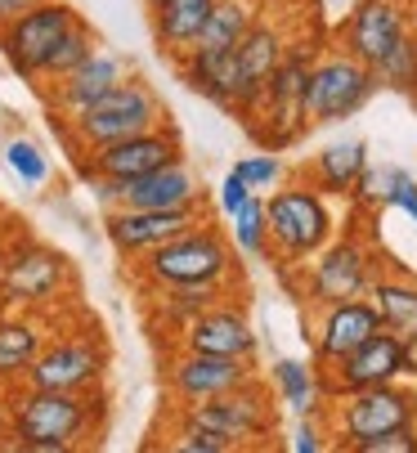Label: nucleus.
<instances>
[{
	"mask_svg": "<svg viewBox=\"0 0 417 453\" xmlns=\"http://www.w3.org/2000/svg\"><path fill=\"white\" fill-rule=\"evenodd\" d=\"M10 449L19 453H73L104 435L108 395L104 391H45V386H10Z\"/></svg>",
	"mask_w": 417,
	"mask_h": 453,
	"instance_id": "nucleus-1",
	"label": "nucleus"
},
{
	"mask_svg": "<svg viewBox=\"0 0 417 453\" xmlns=\"http://www.w3.org/2000/svg\"><path fill=\"white\" fill-rule=\"evenodd\" d=\"M130 279L135 288H171V283H225L238 288L243 283V261L229 242V229L212 225V216L189 225L184 234H175L171 242L144 251L139 261H130Z\"/></svg>",
	"mask_w": 417,
	"mask_h": 453,
	"instance_id": "nucleus-2",
	"label": "nucleus"
},
{
	"mask_svg": "<svg viewBox=\"0 0 417 453\" xmlns=\"http://www.w3.org/2000/svg\"><path fill=\"white\" fill-rule=\"evenodd\" d=\"M265 220H269V247L278 265L301 270L310 256H319L336 234H341V211L336 198L314 188L301 175H288L265 193ZM269 261V265H274Z\"/></svg>",
	"mask_w": 417,
	"mask_h": 453,
	"instance_id": "nucleus-3",
	"label": "nucleus"
},
{
	"mask_svg": "<svg viewBox=\"0 0 417 453\" xmlns=\"http://www.w3.org/2000/svg\"><path fill=\"white\" fill-rule=\"evenodd\" d=\"M323 36L319 32H301L288 54L278 58V68L269 73L260 99L251 104V112L243 117V126L251 131V140L260 149H274V153H288L292 144L305 140L310 121H305V81H310V63L319 54Z\"/></svg>",
	"mask_w": 417,
	"mask_h": 453,
	"instance_id": "nucleus-4",
	"label": "nucleus"
},
{
	"mask_svg": "<svg viewBox=\"0 0 417 453\" xmlns=\"http://www.w3.org/2000/svg\"><path fill=\"white\" fill-rule=\"evenodd\" d=\"M50 121H54V135L67 144V153L77 157L86 149H99V144L139 135V131H153V126L171 121V112H166V104H162L153 81L130 73L108 95H99L90 108H81L77 117H50Z\"/></svg>",
	"mask_w": 417,
	"mask_h": 453,
	"instance_id": "nucleus-5",
	"label": "nucleus"
},
{
	"mask_svg": "<svg viewBox=\"0 0 417 453\" xmlns=\"http://www.w3.org/2000/svg\"><path fill=\"white\" fill-rule=\"evenodd\" d=\"M386 270V256L377 251L373 234L364 225H345L319 256L301 265L297 274V301L319 310L332 301H351V296H368L373 279Z\"/></svg>",
	"mask_w": 417,
	"mask_h": 453,
	"instance_id": "nucleus-6",
	"label": "nucleus"
},
{
	"mask_svg": "<svg viewBox=\"0 0 417 453\" xmlns=\"http://www.w3.org/2000/svg\"><path fill=\"white\" fill-rule=\"evenodd\" d=\"M77 292V270L73 261L27 234H10L5 265H0V296L10 310H32V314H58Z\"/></svg>",
	"mask_w": 417,
	"mask_h": 453,
	"instance_id": "nucleus-7",
	"label": "nucleus"
},
{
	"mask_svg": "<svg viewBox=\"0 0 417 453\" xmlns=\"http://www.w3.org/2000/svg\"><path fill=\"white\" fill-rule=\"evenodd\" d=\"M108 364H112V350L95 323H77V328H58L54 323L32 368L23 372V381L45 386V391H104Z\"/></svg>",
	"mask_w": 417,
	"mask_h": 453,
	"instance_id": "nucleus-8",
	"label": "nucleus"
},
{
	"mask_svg": "<svg viewBox=\"0 0 417 453\" xmlns=\"http://www.w3.org/2000/svg\"><path fill=\"white\" fill-rule=\"evenodd\" d=\"M166 418L202 426V431H216L234 449H251V444H274L278 440V404H274V391H269L265 377L238 386V391H225L216 400L171 404Z\"/></svg>",
	"mask_w": 417,
	"mask_h": 453,
	"instance_id": "nucleus-9",
	"label": "nucleus"
},
{
	"mask_svg": "<svg viewBox=\"0 0 417 453\" xmlns=\"http://www.w3.org/2000/svg\"><path fill=\"white\" fill-rule=\"evenodd\" d=\"M377 95L373 68L351 50H341L336 41H323L314 63H310V81H305V121L310 126H336L351 121L355 112L368 108Z\"/></svg>",
	"mask_w": 417,
	"mask_h": 453,
	"instance_id": "nucleus-10",
	"label": "nucleus"
},
{
	"mask_svg": "<svg viewBox=\"0 0 417 453\" xmlns=\"http://www.w3.org/2000/svg\"><path fill=\"white\" fill-rule=\"evenodd\" d=\"M332 449H345L364 435L390 431V426H408L417 422V386L408 377L386 381V386H368V391H351V395H332L323 409Z\"/></svg>",
	"mask_w": 417,
	"mask_h": 453,
	"instance_id": "nucleus-11",
	"label": "nucleus"
},
{
	"mask_svg": "<svg viewBox=\"0 0 417 453\" xmlns=\"http://www.w3.org/2000/svg\"><path fill=\"white\" fill-rule=\"evenodd\" d=\"M301 32H310V23H292V10H283L278 0H265V5H260L256 23L234 45V73H238V112L234 117L251 112V104L260 99L269 73L278 68V58L288 54V45Z\"/></svg>",
	"mask_w": 417,
	"mask_h": 453,
	"instance_id": "nucleus-12",
	"label": "nucleus"
},
{
	"mask_svg": "<svg viewBox=\"0 0 417 453\" xmlns=\"http://www.w3.org/2000/svg\"><path fill=\"white\" fill-rule=\"evenodd\" d=\"M81 23V10L73 0H41V5L23 10L14 23L0 27V58L14 68V77L23 81H41L45 58L54 54V45Z\"/></svg>",
	"mask_w": 417,
	"mask_h": 453,
	"instance_id": "nucleus-13",
	"label": "nucleus"
},
{
	"mask_svg": "<svg viewBox=\"0 0 417 453\" xmlns=\"http://www.w3.org/2000/svg\"><path fill=\"white\" fill-rule=\"evenodd\" d=\"M260 368L256 359H229V355H202V350H180L171 346L162 359V386L171 404H197V400H216L225 391L256 381Z\"/></svg>",
	"mask_w": 417,
	"mask_h": 453,
	"instance_id": "nucleus-14",
	"label": "nucleus"
},
{
	"mask_svg": "<svg viewBox=\"0 0 417 453\" xmlns=\"http://www.w3.org/2000/svg\"><path fill=\"white\" fill-rule=\"evenodd\" d=\"M184 157V144H180V131L171 121L153 126V131H139V135H126V140H112V144H99V149H86L77 153V175L81 180H135V175H149L166 162H180Z\"/></svg>",
	"mask_w": 417,
	"mask_h": 453,
	"instance_id": "nucleus-15",
	"label": "nucleus"
},
{
	"mask_svg": "<svg viewBox=\"0 0 417 453\" xmlns=\"http://www.w3.org/2000/svg\"><path fill=\"white\" fill-rule=\"evenodd\" d=\"M95 188L99 207H149V211H162V207H189V203H202V175L180 157V162H166L149 175H135V180H86Z\"/></svg>",
	"mask_w": 417,
	"mask_h": 453,
	"instance_id": "nucleus-16",
	"label": "nucleus"
},
{
	"mask_svg": "<svg viewBox=\"0 0 417 453\" xmlns=\"http://www.w3.org/2000/svg\"><path fill=\"white\" fill-rule=\"evenodd\" d=\"M206 220V207L202 203H189V207H162V211H149V207H108L104 211V238L112 242V251L121 261H139L144 251L171 242L175 234H184L189 225Z\"/></svg>",
	"mask_w": 417,
	"mask_h": 453,
	"instance_id": "nucleus-17",
	"label": "nucleus"
},
{
	"mask_svg": "<svg viewBox=\"0 0 417 453\" xmlns=\"http://www.w3.org/2000/svg\"><path fill=\"white\" fill-rule=\"evenodd\" d=\"M408 32H413V0H355V10L341 19L332 41L373 68Z\"/></svg>",
	"mask_w": 417,
	"mask_h": 453,
	"instance_id": "nucleus-18",
	"label": "nucleus"
},
{
	"mask_svg": "<svg viewBox=\"0 0 417 453\" xmlns=\"http://www.w3.org/2000/svg\"><path fill=\"white\" fill-rule=\"evenodd\" d=\"M171 346H180V350H202V355H229V359H256V355H260V337H256V328H251L247 310H243L234 296H225V301H216L212 310L193 314L184 328L171 337Z\"/></svg>",
	"mask_w": 417,
	"mask_h": 453,
	"instance_id": "nucleus-19",
	"label": "nucleus"
},
{
	"mask_svg": "<svg viewBox=\"0 0 417 453\" xmlns=\"http://www.w3.org/2000/svg\"><path fill=\"white\" fill-rule=\"evenodd\" d=\"M382 328V319L373 310L368 296H351V301H332V305H319L305 323V342H310V359L319 368L336 364L341 355H351L359 342H368L373 333Z\"/></svg>",
	"mask_w": 417,
	"mask_h": 453,
	"instance_id": "nucleus-20",
	"label": "nucleus"
},
{
	"mask_svg": "<svg viewBox=\"0 0 417 453\" xmlns=\"http://www.w3.org/2000/svg\"><path fill=\"white\" fill-rule=\"evenodd\" d=\"M323 372V391L332 395H351V391H368V386H386L404 377V346L390 328H377L368 342H359L351 355H341L336 364L319 368Z\"/></svg>",
	"mask_w": 417,
	"mask_h": 453,
	"instance_id": "nucleus-21",
	"label": "nucleus"
},
{
	"mask_svg": "<svg viewBox=\"0 0 417 453\" xmlns=\"http://www.w3.org/2000/svg\"><path fill=\"white\" fill-rule=\"evenodd\" d=\"M135 68L117 54V50H95V54H86L73 73H63L58 81H45L41 86V99H45V108H50V117H77L81 108H90L99 95H108L117 81H126Z\"/></svg>",
	"mask_w": 417,
	"mask_h": 453,
	"instance_id": "nucleus-22",
	"label": "nucleus"
},
{
	"mask_svg": "<svg viewBox=\"0 0 417 453\" xmlns=\"http://www.w3.org/2000/svg\"><path fill=\"white\" fill-rule=\"evenodd\" d=\"M345 207H351L355 216H377V211H404L413 225H417V175L404 171V166H364L351 198H345Z\"/></svg>",
	"mask_w": 417,
	"mask_h": 453,
	"instance_id": "nucleus-23",
	"label": "nucleus"
},
{
	"mask_svg": "<svg viewBox=\"0 0 417 453\" xmlns=\"http://www.w3.org/2000/svg\"><path fill=\"white\" fill-rule=\"evenodd\" d=\"M50 328H54V314L0 310V391H10V386L23 381V372L32 368Z\"/></svg>",
	"mask_w": 417,
	"mask_h": 453,
	"instance_id": "nucleus-24",
	"label": "nucleus"
},
{
	"mask_svg": "<svg viewBox=\"0 0 417 453\" xmlns=\"http://www.w3.org/2000/svg\"><path fill=\"white\" fill-rule=\"evenodd\" d=\"M238 288H225V283H171V288H144V310H149V328L153 333H180L184 323L202 310H212L216 301L234 296Z\"/></svg>",
	"mask_w": 417,
	"mask_h": 453,
	"instance_id": "nucleus-25",
	"label": "nucleus"
},
{
	"mask_svg": "<svg viewBox=\"0 0 417 453\" xmlns=\"http://www.w3.org/2000/svg\"><path fill=\"white\" fill-rule=\"evenodd\" d=\"M274 400L283 404L292 418H314L328 409V391H323V372L314 359H297V355H278L265 372Z\"/></svg>",
	"mask_w": 417,
	"mask_h": 453,
	"instance_id": "nucleus-26",
	"label": "nucleus"
},
{
	"mask_svg": "<svg viewBox=\"0 0 417 453\" xmlns=\"http://www.w3.org/2000/svg\"><path fill=\"white\" fill-rule=\"evenodd\" d=\"M364 166H368V144H364V140H332V144H323V149L301 166V180H310L314 188H323L328 198L345 203Z\"/></svg>",
	"mask_w": 417,
	"mask_h": 453,
	"instance_id": "nucleus-27",
	"label": "nucleus"
},
{
	"mask_svg": "<svg viewBox=\"0 0 417 453\" xmlns=\"http://www.w3.org/2000/svg\"><path fill=\"white\" fill-rule=\"evenodd\" d=\"M212 5H216V0H153L149 19H153V41H158L162 58L175 63V58H184L197 45Z\"/></svg>",
	"mask_w": 417,
	"mask_h": 453,
	"instance_id": "nucleus-28",
	"label": "nucleus"
},
{
	"mask_svg": "<svg viewBox=\"0 0 417 453\" xmlns=\"http://www.w3.org/2000/svg\"><path fill=\"white\" fill-rule=\"evenodd\" d=\"M368 301L382 319V328H390L395 337L417 328V274H408L404 265L386 261V270L368 288Z\"/></svg>",
	"mask_w": 417,
	"mask_h": 453,
	"instance_id": "nucleus-29",
	"label": "nucleus"
},
{
	"mask_svg": "<svg viewBox=\"0 0 417 453\" xmlns=\"http://www.w3.org/2000/svg\"><path fill=\"white\" fill-rule=\"evenodd\" d=\"M260 5H265V0H216L212 14H206V23H202V36H197L193 50H197V54L234 50V45L243 41V32L256 23ZM193 50H189V54H193Z\"/></svg>",
	"mask_w": 417,
	"mask_h": 453,
	"instance_id": "nucleus-30",
	"label": "nucleus"
},
{
	"mask_svg": "<svg viewBox=\"0 0 417 453\" xmlns=\"http://www.w3.org/2000/svg\"><path fill=\"white\" fill-rule=\"evenodd\" d=\"M229 242L238 256L247 261H274V247H269V220H265V198L251 193V198L229 216Z\"/></svg>",
	"mask_w": 417,
	"mask_h": 453,
	"instance_id": "nucleus-31",
	"label": "nucleus"
},
{
	"mask_svg": "<svg viewBox=\"0 0 417 453\" xmlns=\"http://www.w3.org/2000/svg\"><path fill=\"white\" fill-rule=\"evenodd\" d=\"M373 81H377V90H395V95L417 99V32H408L399 45H390L373 63Z\"/></svg>",
	"mask_w": 417,
	"mask_h": 453,
	"instance_id": "nucleus-32",
	"label": "nucleus"
},
{
	"mask_svg": "<svg viewBox=\"0 0 417 453\" xmlns=\"http://www.w3.org/2000/svg\"><path fill=\"white\" fill-rule=\"evenodd\" d=\"M0 157H5V166L14 171V180L23 188H45L54 166H50V153L32 140V135H10L5 149H0Z\"/></svg>",
	"mask_w": 417,
	"mask_h": 453,
	"instance_id": "nucleus-33",
	"label": "nucleus"
},
{
	"mask_svg": "<svg viewBox=\"0 0 417 453\" xmlns=\"http://www.w3.org/2000/svg\"><path fill=\"white\" fill-rule=\"evenodd\" d=\"M95 50H99V32H95V27L81 19L73 32H67V36L54 45V54L45 58V68H41V81H36V90H41L45 81H58L63 73H73L77 63H81L86 54H95Z\"/></svg>",
	"mask_w": 417,
	"mask_h": 453,
	"instance_id": "nucleus-34",
	"label": "nucleus"
},
{
	"mask_svg": "<svg viewBox=\"0 0 417 453\" xmlns=\"http://www.w3.org/2000/svg\"><path fill=\"white\" fill-rule=\"evenodd\" d=\"M234 171L243 175V184L251 188V193H265L274 188V184H283L292 171H288V162H283V153H274V149H260V153H247V157H238L234 162Z\"/></svg>",
	"mask_w": 417,
	"mask_h": 453,
	"instance_id": "nucleus-35",
	"label": "nucleus"
},
{
	"mask_svg": "<svg viewBox=\"0 0 417 453\" xmlns=\"http://www.w3.org/2000/svg\"><path fill=\"white\" fill-rule=\"evenodd\" d=\"M341 453H417V422L390 426V431H377V435H364L355 444H345Z\"/></svg>",
	"mask_w": 417,
	"mask_h": 453,
	"instance_id": "nucleus-36",
	"label": "nucleus"
},
{
	"mask_svg": "<svg viewBox=\"0 0 417 453\" xmlns=\"http://www.w3.org/2000/svg\"><path fill=\"white\" fill-rule=\"evenodd\" d=\"M283 449H288V453H328V449H332V435H328L323 413L297 418V426L283 435Z\"/></svg>",
	"mask_w": 417,
	"mask_h": 453,
	"instance_id": "nucleus-37",
	"label": "nucleus"
},
{
	"mask_svg": "<svg viewBox=\"0 0 417 453\" xmlns=\"http://www.w3.org/2000/svg\"><path fill=\"white\" fill-rule=\"evenodd\" d=\"M247 198H251V188L243 184V175H238V171H229V175L220 180V188H216V207H220V216L229 220V216H234Z\"/></svg>",
	"mask_w": 417,
	"mask_h": 453,
	"instance_id": "nucleus-38",
	"label": "nucleus"
},
{
	"mask_svg": "<svg viewBox=\"0 0 417 453\" xmlns=\"http://www.w3.org/2000/svg\"><path fill=\"white\" fill-rule=\"evenodd\" d=\"M399 346H404V377H408V381H417V328H413V333H404V337H399Z\"/></svg>",
	"mask_w": 417,
	"mask_h": 453,
	"instance_id": "nucleus-39",
	"label": "nucleus"
},
{
	"mask_svg": "<svg viewBox=\"0 0 417 453\" xmlns=\"http://www.w3.org/2000/svg\"><path fill=\"white\" fill-rule=\"evenodd\" d=\"M32 5H41V0H0V27L5 23H14L23 10H32Z\"/></svg>",
	"mask_w": 417,
	"mask_h": 453,
	"instance_id": "nucleus-40",
	"label": "nucleus"
},
{
	"mask_svg": "<svg viewBox=\"0 0 417 453\" xmlns=\"http://www.w3.org/2000/svg\"><path fill=\"white\" fill-rule=\"evenodd\" d=\"M10 440V400H5V391H0V444Z\"/></svg>",
	"mask_w": 417,
	"mask_h": 453,
	"instance_id": "nucleus-41",
	"label": "nucleus"
},
{
	"mask_svg": "<svg viewBox=\"0 0 417 453\" xmlns=\"http://www.w3.org/2000/svg\"><path fill=\"white\" fill-rule=\"evenodd\" d=\"M5 247H10V229H0V265H5ZM0 310H10L5 296H0Z\"/></svg>",
	"mask_w": 417,
	"mask_h": 453,
	"instance_id": "nucleus-42",
	"label": "nucleus"
},
{
	"mask_svg": "<svg viewBox=\"0 0 417 453\" xmlns=\"http://www.w3.org/2000/svg\"><path fill=\"white\" fill-rule=\"evenodd\" d=\"M413 32H417V0H413Z\"/></svg>",
	"mask_w": 417,
	"mask_h": 453,
	"instance_id": "nucleus-43",
	"label": "nucleus"
},
{
	"mask_svg": "<svg viewBox=\"0 0 417 453\" xmlns=\"http://www.w3.org/2000/svg\"><path fill=\"white\" fill-rule=\"evenodd\" d=\"M149 5H153V0H149Z\"/></svg>",
	"mask_w": 417,
	"mask_h": 453,
	"instance_id": "nucleus-44",
	"label": "nucleus"
}]
</instances>
